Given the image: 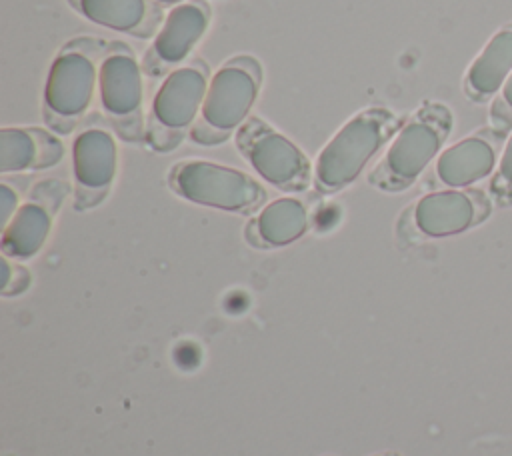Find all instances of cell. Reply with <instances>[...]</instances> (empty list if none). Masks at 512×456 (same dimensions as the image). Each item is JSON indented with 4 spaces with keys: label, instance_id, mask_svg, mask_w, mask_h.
I'll use <instances>...</instances> for the list:
<instances>
[{
    "label": "cell",
    "instance_id": "ac0fdd59",
    "mask_svg": "<svg viewBox=\"0 0 512 456\" xmlns=\"http://www.w3.org/2000/svg\"><path fill=\"white\" fill-rule=\"evenodd\" d=\"M16 206H18V194L8 184H0V224H2V228L16 214V210H18Z\"/></svg>",
    "mask_w": 512,
    "mask_h": 456
},
{
    "label": "cell",
    "instance_id": "7402d4cb",
    "mask_svg": "<svg viewBox=\"0 0 512 456\" xmlns=\"http://www.w3.org/2000/svg\"><path fill=\"white\" fill-rule=\"evenodd\" d=\"M160 6H178V4H182V2H186V0H156Z\"/></svg>",
    "mask_w": 512,
    "mask_h": 456
},
{
    "label": "cell",
    "instance_id": "8fae6325",
    "mask_svg": "<svg viewBox=\"0 0 512 456\" xmlns=\"http://www.w3.org/2000/svg\"><path fill=\"white\" fill-rule=\"evenodd\" d=\"M76 12L94 24L138 38L152 36L162 20L156 0H68Z\"/></svg>",
    "mask_w": 512,
    "mask_h": 456
},
{
    "label": "cell",
    "instance_id": "ba28073f",
    "mask_svg": "<svg viewBox=\"0 0 512 456\" xmlns=\"http://www.w3.org/2000/svg\"><path fill=\"white\" fill-rule=\"evenodd\" d=\"M236 146L252 168L280 190L300 192L310 182V162L286 136L262 118H248L236 132Z\"/></svg>",
    "mask_w": 512,
    "mask_h": 456
},
{
    "label": "cell",
    "instance_id": "5bb4252c",
    "mask_svg": "<svg viewBox=\"0 0 512 456\" xmlns=\"http://www.w3.org/2000/svg\"><path fill=\"white\" fill-rule=\"evenodd\" d=\"M58 208L30 194V202L22 204L12 220L2 228V252L4 256L30 258L48 238L52 228V214Z\"/></svg>",
    "mask_w": 512,
    "mask_h": 456
},
{
    "label": "cell",
    "instance_id": "2e32d148",
    "mask_svg": "<svg viewBox=\"0 0 512 456\" xmlns=\"http://www.w3.org/2000/svg\"><path fill=\"white\" fill-rule=\"evenodd\" d=\"M512 70V30L498 32L476 62L470 66L466 76V88L470 96L486 98L494 94L504 78H508Z\"/></svg>",
    "mask_w": 512,
    "mask_h": 456
},
{
    "label": "cell",
    "instance_id": "4fadbf2b",
    "mask_svg": "<svg viewBox=\"0 0 512 456\" xmlns=\"http://www.w3.org/2000/svg\"><path fill=\"white\" fill-rule=\"evenodd\" d=\"M414 220L426 236L458 234L474 224L476 204L470 194L458 190L434 192L416 204Z\"/></svg>",
    "mask_w": 512,
    "mask_h": 456
},
{
    "label": "cell",
    "instance_id": "8992f818",
    "mask_svg": "<svg viewBox=\"0 0 512 456\" xmlns=\"http://www.w3.org/2000/svg\"><path fill=\"white\" fill-rule=\"evenodd\" d=\"M98 94L100 106L120 138L138 142L146 136L142 118V68L124 42H110V48L100 62Z\"/></svg>",
    "mask_w": 512,
    "mask_h": 456
},
{
    "label": "cell",
    "instance_id": "e0dca14e",
    "mask_svg": "<svg viewBox=\"0 0 512 456\" xmlns=\"http://www.w3.org/2000/svg\"><path fill=\"white\" fill-rule=\"evenodd\" d=\"M254 226H256L260 244L286 246L304 234L308 226L306 208L302 206L300 200L278 198L268 206H264Z\"/></svg>",
    "mask_w": 512,
    "mask_h": 456
},
{
    "label": "cell",
    "instance_id": "30bf717a",
    "mask_svg": "<svg viewBox=\"0 0 512 456\" xmlns=\"http://www.w3.org/2000/svg\"><path fill=\"white\" fill-rule=\"evenodd\" d=\"M116 142L104 128H84L72 144L76 210L102 202L116 176Z\"/></svg>",
    "mask_w": 512,
    "mask_h": 456
},
{
    "label": "cell",
    "instance_id": "9a60e30c",
    "mask_svg": "<svg viewBox=\"0 0 512 456\" xmlns=\"http://www.w3.org/2000/svg\"><path fill=\"white\" fill-rule=\"evenodd\" d=\"M492 166V146L482 138H466L440 154L436 172L444 184L458 188L482 180L492 172Z\"/></svg>",
    "mask_w": 512,
    "mask_h": 456
},
{
    "label": "cell",
    "instance_id": "9c48e42d",
    "mask_svg": "<svg viewBox=\"0 0 512 456\" xmlns=\"http://www.w3.org/2000/svg\"><path fill=\"white\" fill-rule=\"evenodd\" d=\"M208 24L210 6L206 0H186L174 6L144 56V70L150 76L176 70L204 36Z\"/></svg>",
    "mask_w": 512,
    "mask_h": 456
},
{
    "label": "cell",
    "instance_id": "277c9868",
    "mask_svg": "<svg viewBox=\"0 0 512 456\" xmlns=\"http://www.w3.org/2000/svg\"><path fill=\"white\" fill-rule=\"evenodd\" d=\"M208 66L200 58L172 70L160 84L146 122V142L158 150H174L186 130L200 116L206 90L210 84Z\"/></svg>",
    "mask_w": 512,
    "mask_h": 456
},
{
    "label": "cell",
    "instance_id": "5b68a950",
    "mask_svg": "<svg viewBox=\"0 0 512 456\" xmlns=\"http://www.w3.org/2000/svg\"><path fill=\"white\" fill-rule=\"evenodd\" d=\"M450 124L452 118L446 106L428 104L420 108L414 118L402 126L384 160L374 168L370 182L386 190L408 186L436 156L450 132Z\"/></svg>",
    "mask_w": 512,
    "mask_h": 456
},
{
    "label": "cell",
    "instance_id": "52a82bcc",
    "mask_svg": "<svg viewBox=\"0 0 512 456\" xmlns=\"http://www.w3.org/2000/svg\"><path fill=\"white\" fill-rule=\"evenodd\" d=\"M170 186L182 198L228 212H248L264 198V188L246 172L206 160H184L170 172Z\"/></svg>",
    "mask_w": 512,
    "mask_h": 456
},
{
    "label": "cell",
    "instance_id": "ffe728a7",
    "mask_svg": "<svg viewBox=\"0 0 512 456\" xmlns=\"http://www.w3.org/2000/svg\"><path fill=\"white\" fill-rule=\"evenodd\" d=\"M10 276H12V266L10 262L6 260V256L0 260V290H4L10 282Z\"/></svg>",
    "mask_w": 512,
    "mask_h": 456
},
{
    "label": "cell",
    "instance_id": "d6986e66",
    "mask_svg": "<svg viewBox=\"0 0 512 456\" xmlns=\"http://www.w3.org/2000/svg\"><path fill=\"white\" fill-rule=\"evenodd\" d=\"M500 180L506 188H512V138L506 144L502 162H500Z\"/></svg>",
    "mask_w": 512,
    "mask_h": 456
},
{
    "label": "cell",
    "instance_id": "3957f363",
    "mask_svg": "<svg viewBox=\"0 0 512 456\" xmlns=\"http://www.w3.org/2000/svg\"><path fill=\"white\" fill-rule=\"evenodd\" d=\"M398 128L400 120L388 108L358 112L322 148L316 162V186L334 192L350 184Z\"/></svg>",
    "mask_w": 512,
    "mask_h": 456
},
{
    "label": "cell",
    "instance_id": "44dd1931",
    "mask_svg": "<svg viewBox=\"0 0 512 456\" xmlns=\"http://www.w3.org/2000/svg\"><path fill=\"white\" fill-rule=\"evenodd\" d=\"M504 100H506V104H510L512 106V74H510V78L506 80V84H504Z\"/></svg>",
    "mask_w": 512,
    "mask_h": 456
},
{
    "label": "cell",
    "instance_id": "7c38bea8",
    "mask_svg": "<svg viewBox=\"0 0 512 456\" xmlns=\"http://www.w3.org/2000/svg\"><path fill=\"white\" fill-rule=\"evenodd\" d=\"M64 156L62 142L42 128L0 130V172L42 170L58 164Z\"/></svg>",
    "mask_w": 512,
    "mask_h": 456
},
{
    "label": "cell",
    "instance_id": "6da1fadb",
    "mask_svg": "<svg viewBox=\"0 0 512 456\" xmlns=\"http://www.w3.org/2000/svg\"><path fill=\"white\" fill-rule=\"evenodd\" d=\"M110 40L74 38L66 42L50 64L44 84L42 116L50 130L70 134L88 110Z\"/></svg>",
    "mask_w": 512,
    "mask_h": 456
},
{
    "label": "cell",
    "instance_id": "7a4b0ae2",
    "mask_svg": "<svg viewBox=\"0 0 512 456\" xmlns=\"http://www.w3.org/2000/svg\"><path fill=\"white\" fill-rule=\"evenodd\" d=\"M262 68L252 56L230 58L210 78L200 116L190 138L202 146H216L246 122L260 92Z\"/></svg>",
    "mask_w": 512,
    "mask_h": 456
}]
</instances>
